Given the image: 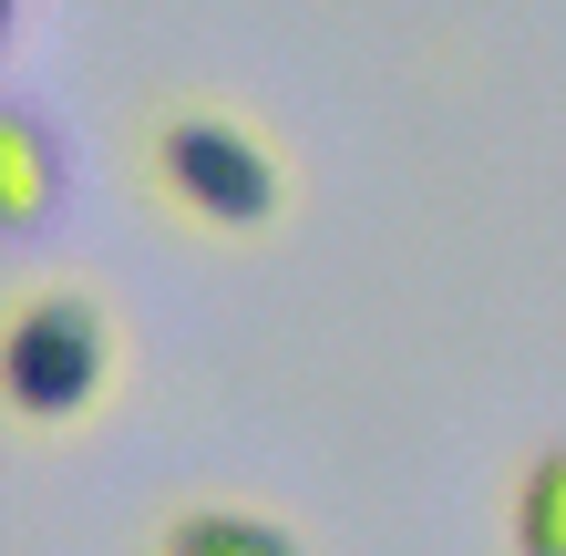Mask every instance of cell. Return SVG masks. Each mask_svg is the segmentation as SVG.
Returning a JSON list of instances; mask_svg holds the SVG:
<instances>
[{"label":"cell","mask_w":566,"mask_h":556,"mask_svg":"<svg viewBox=\"0 0 566 556\" xmlns=\"http://www.w3.org/2000/svg\"><path fill=\"white\" fill-rule=\"evenodd\" d=\"M114 381V310L73 279H42V289H11L0 310V402H11L31 433H62L104 402Z\"/></svg>","instance_id":"6da1fadb"},{"label":"cell","mask_w":566,"mask_h":556,"mask_svg":"<svg viewBox=\"0 0 566 556\" xmlns=\"http://www.w3.org/2000/svg\"><path fill=\"white\" fill-rule=\"evenodd\" d=\"M145 166L165 186V207H176L186 227H207V238H269L279 207H289V166L279 145L258 135V124L238 114H165L145 135Z\"/></svg>","instance_id":"7a4b0ae2"},{"label":"cell","mask_w":566,"mask_h":556,"mask_svg":"<svg viewBox=\"0 0 566 556\" xmlns=\"http://www.w3.org/2000/svg\"><path fill=\"white\" fill-rule=\"evenodd\" d=\"M62 207V145L31 104H0V227L11 238H42Z\"/></svg>","instance_id":"3957f363"},{"label":"cell","mask_w":566,"mask_h":556,"mask_svg":"<svg viewBox=\"0 0 566 556\" xmlns=\"http://www.w3.org/2000/svg\"><path fill=\"white\" fill-rule=\"evenodd\" d=\"M155 556H310V546L258 505H186V515H165Z\"/></svg>","instance_id":"277c9868"},{"label":"cell","mask_w":566,"mask_h":556,"mask_svg":"<svg viewBox=\"0 0 566 556\" xmlns=\"http://www.w3.org/2000/svg\"><path fill=\"white\" fill-rule=\"evenodd\" d=\"M505 536H515V556H566V443L525 453L515 505H505Z\"/></svg>","instance_id":"5b68a950"}]
</instances>
